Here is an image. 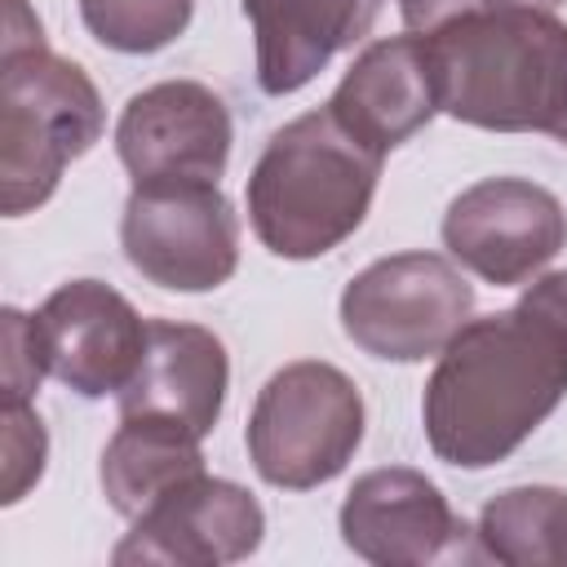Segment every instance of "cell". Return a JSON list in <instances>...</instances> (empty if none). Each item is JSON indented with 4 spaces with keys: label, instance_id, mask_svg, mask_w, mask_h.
<instances>
[{
    "label": "cell",
    "instance_id": "cell-3",
    "mask_svg": "<svg viewBox=\"0 0 567 567\" xmlns=\"http://www.w3.org/2000/svg\"><path fill=\"white\" fill-rule=\"evenodd\" d=\"M381 159L328 106L275 128L248 173V221L284 261H315L346 244L377 195Z\"/></svg>",
    "mask_w": 567,
    "mask_h": 567
},
{
    "label": "cell",
    "instance_id": "cell-17",
    "mask_svg": "<svg viewBox=\"0 0 567 567\" xmlns=\"http://www.w3.org/2000/svg\"><path fill=\"white\" fill-rule=\"evenodd\" d=\"M483 558L505 567H567V492L563 487H509L478 514Z\"/></svg>",
    "mask_w": 567,
    "mask_h": 567
},
{
    "label": "cell",
    "instance_id": "cell-5",
    "mask_svg": "<svg viewBox=\"0 0 567 567\" xmlns=\"http://www.w3.org/2000/svg\"><path fill=\"white\" fill-rule=\"evenodd\" d=\"M359 443L363 394L341 368L297 359L257 390L248 416V456L270 487L310 492L337 478Z\"/></svg>",
    "mask_w": 567,
    "mask_h": 567
},
{
    "label": "cell",
    "instance_id": "cell-16",
    "mask_svg": "<svg viewBox=\"0 0 567 567\" xmlns=\"http://www.w3.org/2000/svg\"><path fill=\"white\" fill-rule=\"evenodd\" d=\"M204 474L199 434L168 416L128 412L120 416V430L111 434L97 478L115 514L137 518L146 505H155L168 487Z\"/></svg>",
    "mask_w": 567,
    "mask_h": 567
},
{
    "label": "cell",
    "instance_id": "cell-23",
    "mask_svg": "<svg viewBox=\"0 0 567 567\" xmlns=\"http://www.w3.org/2000/svg\"><path fill=\"white\" fill-rule=\"evenodd\" d=\"M563 0H487V9H545L554 13Z\"/></svg>",
    "mask_w": 567,
    "mask_h": 567
},
{
    "label": "cell",
    "instance_id": "cell-18",
    "mask_svg": "<svg viewBox=\"0 0 567 567\" xmlns=\"http://www.w3.org/2000/svg\"><path fill=\"white\" fill-rule=\"evenodd\" d=\"M195 0H80L89 35L115 53H159L190 27Z\"/></svg>",
    "mask_w": 567,
    "mask_h": 567
},
{
    "label": "cell",
    "instance_id": "cell-22",
    "mask_svg": "<svg viewBox=\"0 0 567 567\" xmlns=\"http://www.w3.org/2000/svg\"><path fill=\"white\" fill-rule=\"evenodd\" d=\"M532 301H540L563 328H567V270H554V275H540L532 288H527Z\"/></svg>",
    "mask_w": 567,
    "mask_h": 567
},
{
    "label": "cell",
    "instance_id": "cell-1",
    "mask_svg": "<svg viewBox=\"0 0 567 567\" xmlns=\"http://www.w3.org/2000/svg\"><path fill=\"white\" fill-rule=\"evenodd\" d=\"M567 394V328L527 292L496 315L465 319L425 381V439L456 470H487Z\"/></svg>",
    "mask_w": 567,
    "mask_h": 567
},
{
    "label": "cell",
    "instance_id": "cell-12",
    "mask_svg": "<svg viewBox=\"0 0 567 567\" xmlns=\"http://www.w3.org/2000/svg\"><path fill=\"white\" fill-rule=\"evenodd\" d=\"M44 368L84 399L120 394L146 350V319L102 279H71L31 315Z\"/></svg>",
    "mask_w": 567,
    "mask_h": 567
},
{
    "label": "cell",
    "instance_id": "cell-15",
    "mask_svg": "<svg viewBox=\"0 0 567 567\" xmlns=\"http://www.w3.org/2000/svg\"><path fill=\"white\" fill-rule=\"evenodd\" d=\"M257 35V84L270 97L306 89L337 53L354 49L385 0H239Z\"/></svg>",
    "mask_w": 567,
    "mask_h": 567
},
{
    "label": "cell",
    "instance_id": "cell-19",
    "mask_svg": "<svg viewBox=\"0 0 567 567\" xmlns=\"http://www.w3.org/2000/svg\"><path fill=\"white\" fill-rule=\"evenodd\" d=\"M44 425L31 403H4V505H18L44 474Z\"/></svg>",
    "mask_w": 567,
    "mask_h": 567
},
{
    "label": "cell",
    "instance_id": "cell-10",
    "mask_svg": "<svg viewBox=\"0 0 567 567\" xmlns=\"http://www.w3.org/2000/svg\"><path fill=\"white\" fill-rule=\"evenodd\" d=\"M266 514L257 496L230 478L195 474L168 487L133 518V532L111 549V563H164V567H221L257 554Z\"/></svg>",
    "mask_w": 567,
    "mask_h": 567
},
{
    "label": "cell",
    "instance_id": "cell-4",
    "mask_svg": "<svg viewBox=\"0 0 567 567\" xmlns=\"http://www.w3.org/2000/svg\"><path fill=\"white\" fill-rule=\"evenodd\" d=\"M106 111L71 58L44 49V40L4 44L0 58V208L22 217L40 208L71 159L102 137Z\"/></svg>",
    "mask_w": 567,
    "mask_h": 567
},
{
    "label": "cell",
    "instance_id": "cell-21",
    "mask_svg": "<svg viewBox=\"0 0 567 567\" xmlns=\"http://www.w3.org/2000/svg\"><path fill=\"white\" fill-rule=\"evenodd\" d=\"M478 9H487V0H399L403 27L416 35H434L439 27H447L465 13H478Z\"/></svg>",
    "mask_w": 567,
    "mask_h": 567
},
{
    "label": "cell",
    "instance_id": "cell-24",
    "mask_svg": "<svg viewBox=\"0 0 567 567\" xmlns=\"http://www.w3.org/2000/svg\"><path fill=\"white\" fill-rule=\"evenodd\" d=\"M554 137H558V142H563V146H567V115H563V124H558V128H554Z\"/></svg>",
    "mask_w": 567,
    "mask_h": 567
},
{
    "label": "cell",
    "instance_id": "cell-6",
    "mask_svg": "<svg viewBox=\"0 0 567 567\" xmlns=\"http://www.w3.org/2000/svg\"><path fill=\"white\" fill-rule=\"evenodd\" d=\"M474 288L439 252H394L359 270L341 292L346 337L390 363L434 359L470 319Z\"/></svg>",
    "mask_w": 567,
    "mask_h": 567
},
{
    "label": "cell",
    "instance_id": "cell-9",
    "mask_svg": "<svg viewBox=\"0 0 567 567\" xmlns=\"http://www.w3.org/2000/svg\"><path fill=\"white\" fill-rule=\"evenodd\" d=\"M567 244V213L554 190L523 177H483L443 213L452 261L496 288L527 284Z\"/></svg>",
    "mask_w": 567,
    "mask_h": 567
},
{
    "label": "cell",
    "instance_id": "cell-13",
    "mask_svg": "<svg viewBox=\"0 0 567 567\" xmlns=\"http://www.w3.org/2000/svg\"><path fill=\"white\" fill-rule=\"evenodd\" d=\"M328 111L377 155H390L439 115V84L425 35H390L368 44L328 97Z\"/></svg>",
    "mask_w": 567,
    "mask_h": 567
},
{
    "label": "cell",
    "instance_id": "cell-7",
    "mask_svg": "<svg viewBox=\"0 0 567 567\" xmlns=\"http://www.w3.org/2000/svg\"><path fill=\"white\" fill-rule=\"evenodd\" d=\"M120 244L168 292H213L239 266V217L217 182H133Z\"/></svg>",
    "mask_w": 567,
    "mask_h": 567
},
{
    "label": "cell",
    "instance_id": "cell-14",
    "mask_svg": "<svg viewBox=\"0 0 567 567\" xmlns=\"http://www.w3.org/2000/svg\"><path fill=\"white\" fill-rule=\"evenodd\" d=\"M226 385H230V359L217 332L177 319H146L142 363L115 399H120V416L128 412L168 416L204 439L221 416Z\"/></svg>",
    "mask_w": 567,
    "mask_h": 567
},
{
    "label": "cell",
    "instance_id": "cell-20",
    "mask_svg": "<svg viewBox=\"0 0 567 567\" xmlns=\"http://www.w3.org/2000/svg\"><path fill=\"white\" fill-rule=\"evenodd\" d=\"M4 359H0V385H4V403H31V394L44 381V350L35 341V323L22 310H4Z\"/></svg>",
    "mask_w": 567,
    "mask_h": 567
},
{
    "label": "cell",
    "instance_id": "cell-11",
    "mask_svg": "<svg viewBox=\"0 0 567 567\" xmlns=\"http://www.w3.org/2000/svg\"><path fill=\"white\" fill-rule=\"evenodd\" d=\"M230 142V111L199 80H164L133 93L115 124V151L133 182H217Z\"/></svg>",
    "mask_w": 567,
    "mask_h": 567
},
{
    "label": "cell",
    "instance_id": "cell-2",
    "mask_svg": "<svg viewBox=\"0 0 567 567\" xmlns=\"http://www.w3.org/2000/svg\"><path fill=\"white\" fill-rule=\"evenodd\" d=\"M439 111L492 133H554L567 115V22L478 9L425 35Z\"/></svg>",
    "mask_w": 567,
    "mask_h": 567
},
{
    "label": "cell",
    "instance_id": "cell-8",
    "mask_svg": "<svg viewBox=\"0 0 567 567\" xmlns=\"http://www.w3.org/2000/svg\"><path fill=\"white\" fill-rule=\"evenodd\" d=\"M341 540L377 567L474 563L483 558L478 532L452 514L447 496L408 465L368 470L341 501Z\"/></svg>",
    "mask_w": 567,
    "mask_h": 567
}]
</instances>
